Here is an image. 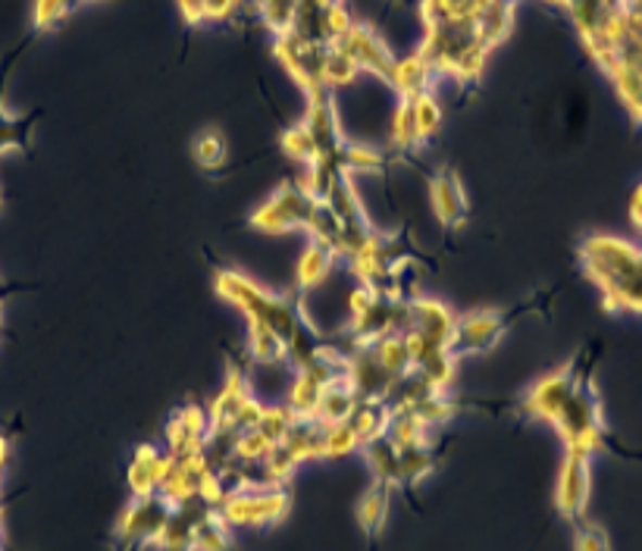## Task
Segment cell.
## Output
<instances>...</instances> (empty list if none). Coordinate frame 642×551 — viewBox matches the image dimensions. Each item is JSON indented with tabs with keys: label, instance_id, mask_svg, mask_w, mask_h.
Returning <instances> with one entry per match:
<instances>
[{
	"label": "cell",
	"instance_id": "obj_52",
	"mask_svg": "<svg viewBox=\"0 0 642 551\" xmlns=\"http://www.w3.org/2000/svg\"><path fill=\"white\" fill-rule=\"evenodd\" d=\"M264 408L267 401H261L257 395H248L244 405L239 408V417H236V430H257L261 426V417H264Z\"/></svg>",
	"mask_w": 642,
	"mask_h": 551
},
{
	"label": "cell",
	"instance_id": "obj_50",
	"mask_svg": "<svg viewBox=\"0 0 642 551\" xmlns=\"http://www.w3.org/2000/svg\"><path fill=\"white\" fill-rule=\"evenodd\" d=\"M229 496V489H226V483H223V476L216 473V467L204 470L201 476H198V501H204L207 508H219L223 501Z\"/></svg>",
	"mask_w": 642,
	"mask_h": 551
},
{
	"label": "cell",
	"instance_id": "obj_46",
	"mask_svg": "<svg viewBox=\"0 0 642 551\" xmlns=\"http://www.w3.org/2000/svg\"><path fill=\"white\" fill-rule=\"evenodd\" d=\"M76 0H32V26L38 31L56 28L73 10Z\"/></svg>",
	"mask_w": 642,
	"mask_h": 551
},
{
	"label": "cell",
	"instance_id": "obj_60",
	"mask_svg": "<svg viewBox=\"0 0 642 551\" xmlns=\"http://www.w3.org/2000/svg\"><path fill=\"white\" fill-rule=\"evenodd\" d=\"M76 3H91V0H76Z\"/></svg>",
	"mask_w": 642,
	"mask_h": 551
},
{
	"label": "cell",
	"instance_id": "obj_22",
	"mask_svg": "<svg viewBox=\"0 0 642 551\" xmlns=\"http://www.w3.org/2000/svg\"><path fill=\"white\" fill-rule=\"evenodd\" d=\"M364 461H367V470L374 473V483L386 486V489H402V461H399V448L389 439H376L367 441L361 448Z\"/></svg>",
	"mask_w": 642,
	"mask_h": 551
},
{
	"label": "cell",
	"instance_id": "obj_61",
	"mask_svg": "<svg viewBox=\"0 0 642 551\" xmlns=\"http://www.w3.org/2000/svg\"><path fill=\"white\" fill-rule=\"evenodd\" d=\"M612 3H624V0H612Z\"/></svg>",
	"mask_w": 642,
	"mask_h": 551
},
{
	"label": "cell",
	"instance_id": "obj_39",
	"mask_svg": "<svg viewBox=\"0 0 642 551\" xmlns=\"http://www.w3.org/2000/svg\"><path fill=\"white\" fill-rule=\"evenodd\" d=\"M279 144H282L286 157H289V161H298L301 166L314 164V161L320 157V148H317V141H314V136L307 132V126H304V123L289 126V129L282 132V138H279Z\"/></svg>",
	"mask_w": 642,
	"mask_h": 551
},
{
	"label": "cell",
	"instance_id": "obj_41",
	"mask_svg": "<svg viewBox=\"0 0 642 551\" xmlns=\"http://www.w3.org/2000/svg\"><path fill=\"white\" fill-rule=\"evenodd\" d=\"M298 467L301 464L294 461L292 454L282 445H276V451L261 464V479H264V486H269V489H286L294 479Z\"/></svg>",
	"mask_w": 642,
	"mask_h": 551
},
{
	"label": "cell",
	"instance_id": "obj_21",
	"mask_svg": "<svg viewBox=\"0 0 642 551\" xmlns=\"http://www.w3.org/2000/svg\"><path fill=\"white\" fill-rule=\"evenodd\" d=\"M323 388L326 386H323L311 370H294L289 386H286V395H282V405H286L298 420H314V417H317V408H320Z\"/></svg>",
	"mask_w": 642,
	"mask_h": 551
},
{
	"label": "cell",
	"instance_id": "obj_10",
	"mask_svg": "<svg viewBox=\"0 0 642 551\" xmlns=\"http://www.w3.org/2000/svg\"><path fill=\"white\" fill-rule=\"evenodd\" d=\"M336 48L339 51H345V54L361 66V73H367V76H376V79H389V73H392V63H395V54H392V48L376 35L374 26H367V23H354V26L336 41Z\"/></svg>",
	"mask_w": 642,
	"mask_h": 551
},
{
	"label": "cell",
	"instance_id": "obj_7",
	"mask_svg": "<svg viewBox=\"0 0 642 551\" xmlns=\"http://www.w3.org/2000/svg\"><path fill=\"white\" fill-rule=\"evenodd\" d=\"M583 380L574 373V363H564L558 370H549L545 376H539L533 386L524 392V401H520V411L530 420H539V423H555L558 413H562L564 401L570 398V392L580 386Z\"/></svg>",
	"mask_w": 642,
	"mask_h": 551
},
{
	"label": "cell",
	"instance_id": "obj_20",
	"mask_svg": "<svg viewBox=\"0 0 642 551\" xmlns=\"http://www.w3.org/2000/svg\"><path fill=\"white\" fill-rule=\"evenodd\" d=\"M514 16H517V0H492L486 10H482V16L477 20V26H474V35H477V41H480L482 48H489V51H495L505 38L511 35V28H514Z\"/></svg>",
	"mask_w": 642,
	"mask_h": 551
},
{
	"label": "cell",
	"instance_id": "obj_51",
	"mask_svg": "<svg viewBox=\"0 0 642 551\" xmlns=\"http://www.w3.org/2000/svg\"><path fill=\"white\" fill-rule=\"evenodd\" d=\"M179 420L186 423V430L194 436V439H207L211 436V413L204 405H198V401H188L179 408Z\"/></svg>",
	"mask_w": 642,
	"mask_h": 551
},
{
	"label": "cell",
	"instance_id": "obj_11",
	"mask_svg": "<svg viewBox=\"0 0 642 551\" xmlns=\"http://www.w3.org/2000/svg\"><path fill=\"white\" fill-rule=\"evenodd\" d=\"M176 464V458L166 451V448H158V445H138L133 451V461H129V470H126V483H129V492L133 498H151L161 492L163 479L169 476V470Z\"/></svg>",
	"mask_w": 642,
	"mask_h": 551
},
{
	"label": "cell",
	"instance_id": "obj_54",
	"mask_svg": "<svg viewBox=\"0 0 642 551\" xmlns=\"http://www.w3.org/2000/svg\"><path fill=\"white\" fill-rule=\"evenodd\" d=\"M179 16L186 20L188 26H201L204 23V0H176Z\"/></svg>",
	"mask_w": 642,
	"mask_h": 551
},
{
	"label": "cell",
	"instance_id": "obj_6",
	"mask_svg": "<svg viewBox=\"0 0 642 551\" xmlns=\"http://www.w3.org/2000/svg\"><path fill=\"white\" fill-rule=\"evenodd\" d=\"M320 197L307 194L301 185L294 182H286L279 185L276 192L269 194L267 201L251 214V229L257 232H267V235H286V232H294V229H304V222L311 217L314 204Z\"/></svg>",
	"mask_w": 642,
	"mask_h": 551
},
{
	"label": "cell",
	"instance_id": "obj_9",
	"mask_svg": "<svg viewBox=\"0 0 642 551\" xmlns=\"http://www.w3.org/2000/svg\"><path fill=\"white\" fill-rule=\"evenodd\" d=\"M592 498V461L587 458H570L564 454L558 483H555V508L564 521L580 524L589 511Z\"/></svg>",
	"mask_w": 642,
	"mask_h": 551
},
{
	"label": "cell",
	"instance_id": "obj_33",
	"mask_svg": "<svg viewBox=\"0 0 642 551\" xmlns=\"http://www.w3.org/2000/svg\"><path fill=\"white\" fill-rule=\"evenodd\" d=\"M489 48H482L480 41L474 38V41H467L461 51H457L455 63H452V79L457 82H480L482 73H486V63H489Z\"/></svg>",
	"mask_w": 642,
	"mask_h": 551
},
{
	"label": "cell",
	"instance_id": "obj_37",
	"mask_svg": "<svg viewBox=\"0 0 642 551\" xmlns=\"http://www.w3.org/2000/svg\"><path fill=\"white\" fill-rule=\"evenodd\" d=\"M298 10H301V0H257V13L264 26L273 31V38L292 31L298 23Z\"/></svg>",
	"mask_w": 642,
	"mask_h": 551
},
{
	"label": "cell",
	"instance_id": "obj_12",
	"mask_svg": "<svg viewBox=\"0 0 642 551\" xmlns=\"http://www.w3.org/2000/svg\"><path fill=\"white\" fill-rule=\"evenodd\" d=\"M505 332V320L495 310H470L464 317H457V332H455V351L461 355H482L489 348L499 345Z\"/></svg>",
	"mask_w": 642,
	"mask_h": 551
},
{
	"label": "cell",
	"instance_id": "obj_1",
	"mask_svg": "<svg viewBox=\"0 0 642 551\" xmlns=\"http://www.w3.org/2000/svg\"><path fill=\"white\" fill-rule=\"evenodd\" d=\"M580 264L589 282L599 285L605 310L642 313V245L612 232H592L580 242Z\"/></svg>",
	"mask_w": 642,
	"mask_h": 551
},
{
	"label": "cell",
	"instance_id": "obj_8",
	"mask_svg": "<svg viewBox=\"0 0 642 551\" xmlns=\"http://www.w3.org/2000/svg\"><path fill=\"white\" fill-rule=\"evenodd\" d=\"M169 517H173V508L161 496L133 498L123 508V514L116 517L113 536L123 546H144V549H151V542L161 536V529L166 526Z\"/></svg>",
	"mask_w": 642,
	"mask_h": 551
},
{
	"label": "cell",
	"instance_id": "obj_40",
	"mask_svg": "<svg viewBox=\"0 0 642 551\" xmlns=\"http://www.w3.org/2000/svg\"><path fill=\"white\" fill-rule=\"evenodd\" d=\"M389 144L399 148V151H414L417 144H424L420 136H417L414 116H411V104L404 98H399V104L392 111V119H389Z\"/></svg>",
	"mask_w": 642,
	"mask_h": 551
},
{
	"label": "cell",
	"instance_id": "obj_43",
	"mask_svg": "<svg viewBox=\"0 0 642 551\" xmlns=\"http://www.w3.org/2000/svg\"><path fill=\"white\" fill-rule=\"evenodd\" d=\"M273 451H276V441L267 439L261 430H241L232 445V458H239L244 464H264Z\"/></svg>",
	"mask_w": 642,
	"mask_h": 551
},
{
	"label": "cell",
	"instance_id": "obj_38",
	"mask_svg": "<svg viewBox=\"0 0 642 551\" xmlns=\"http://www.w3.org/2000/svg\"><path fill=\"white\" fill-rule=\"evenodd\" d=\"M357 451H361V439H357L351 423L323 426V461L349 458V454H357Z\"/></svg>",
	"mask_w": 642,
	"mask_h": 551
},
{
	"label": "cell",
	"instance_id": "obj_56",
	"mask_svg": "<svg viewBox=\"0 0 642 551\" xmlns=\"http://www.w3.org/2000/svg\"><path fill=\"white\" fill-rule=\"evenodd\" d=\"M7 464H10V441L0 436V476L7 473Z\"/></svg>",
	"mask_w": 642,
	"mask_h": 551
},
{
	"label": "cell",
	"instance_id": "obj_32",
	"mask_svg": "<svg viewBox=\"0 0 642 551\" xmlns=\"http://www.w3.org/2000/svg\"><path fill=\"white\" fill-rule=\"evenodd\" d=\"M158 496L176 511V508H182V504H188V501H194L198 498V476L194 473H188L179 461L173 464V470H169V476L163 479L161 492Z\"/></svg>",
	"mask_w": 642,
	"mask_h": 551
},
{
	"label": "cell",
	"instance_id": "obj_17",
	"mask_svg": "<svg viewBox=\"0 0 642 551\" xmlns=\"http://www.w3.org/2000/svg\"><path fill=\"white\" fill-rule=\"evenodd\" d=\"M345 380H349L354 392L361 395V398H379V401H386L389 398V392H392V383H395V376H389L376 358L370 355V348H361V351H354L349 358V370H345Z\"/></svg>",
	"mask_w": 642,
	"mask_h": 551
},
{
	"label": "cell",
	"instance_id": "obj_31",
	"mask_svg": "<svg viewBox=\"0 0 642 551\" xmlns=\"http://www.w3.org/2000/svg\"><path fill=\"white\" fill-rule=\"evenodd\" d=\"M386 439L392 441L399 451H404V448H420V445H429V426L414 411H395L392 413V423H389Z\"/></svg>",
	"mask_w": 642,
	"mask_h": 551
},
{
	"label": "cell",
	"instance_id": "obj_18",
	"mask_svg": "<svg viewBox=\"0 0 642 551\" xmlns=\"http://www.w3.org/2000/svg\"><path fill=\"white\" fill-rule=\"evenodd\" d=\"M436 79H439L436 69H432L417 51H411V54L395 56L392 73H389L386 82L392 85V91H395L399 98H417V94H424V91H432V82H436Z\"/></svg>",
	"mask_w": 642,
	"mask_h": 551
},
{
	"label": "cell",
	"instance_id": "obj_53",
	"mask_svg": "<svg viewBox=\"0 0 642 551\" xmlns=\"http://www.w3.org/2000/svg\"><path fill=\"white\" fill-rule=\"evenodd\" d=\"M244 0H204V23H229Z\"/></svg>",
	"mask_w": 642,
	"mask_h": 551
},
{
	"label": "cell",
	"instance_id": "obj_5",
	"mask_svg": "<svg viewBox=\"0 0 642 551\" xmlns=\"http://www.w3.org/2000/svg\"><path fill=\"white\" fill-rule=\"evenodd\" d=\"M326 51L317 41H307L304 35L298 31H286V35H276L273 38V56L286 66V73L292 76L298 88L307 94V98H317L323 91H329L323 85V63H326Z\"/></svg>",
	"mask_w": 642,
	"mask_h": 551
},
{
	"label": "cell",
	"instance_id": "obj_42",
	"mask_svg": "<svg viewBox=\"0 0 642 551\" xmlns=\"http://www.w3.org/2000/svg\"><path fill=\"white\" fill-rule=\"evenodd\" d=\"M382 164H386V157H382V151H376L374 144H357V141H345L342 144V169L345 172L367 176V172L382 169Z\"/></svg>",
	"mask_w": 642,
	"mask_h": 551
},
{
	"label": "cell",
	"instance_id": "obj_23",
	"mask_svg": "<svg viewBox=\"0 0 642 551\" xmlns=\"http://www.w3.org/2000/svg\"><path fill=\"white\" fill-rule=\"evenodd\" d=\"M357 405H361V395L354 392L349 380L342 376V380H336L332 386L323 388V398H320V408H317V423L320 426H332V423H349L351 413L357 411Z\"/></svg>",
	"mask_w": 642,
	"mask_h": 551
},
{
	"label": "cell",
	"instance_id": "obj_45",
	"mask_svg": "<svg viewBox=\"0 0 642 551\" xmlns=\"http://www.w3.org/2000/svg\"><path fill=\"white\" fill-rule=\"evenodd\" d=\"M298 423V417H294L282 401H273V405H267L264 408V417H261V433L267 436V439H273L276 445H282V439L292 433V426Z\"/></svg>",
	"mask_w": 642,
	"mask_h": 551
},
{
	"label": "cell",
	"instance_id": "obj_4",
	"mask_svg": "<svg viewBox=\"0 0 642 551\" xmlns=\"http://www.w3.org/2000/svg\"><path fill=\"white\" fill-rule=\"evenodd\" d=\"M292 511V498L286 489H239L229 492L219 504V514L229 521V526H244V529H264V526L282 524Z\"/></svg>",
	"mask_w": 642,
	"mask_h": 551
},
{
	"label": "cell",
	"instance_id": "obj_24",
	"mask_svg": "<svg viewBox=\"0 0 642 551\" xmlns=\"http://www.w3.org/2000/svg\"><path fill=\"white\" fill-rule=\"evenodd\" d=\"M392 405L389 401H379V398H361V405H357V411L351 413V426H354V433H357V439H361V448L367 445V441L376 439H386V433H389V423H392Z\"/></svg>",
	"mask_w": 642,
	"mask_h": 551
},
{
	"label": "cell",
	"instance_id": "obj_2",
	"mask_svg": "<svg viewBox=\"0 0 642 551\" xmlns=\"http://www.w3.org/2000/svg\"><path fill=\"white\" fill-rule=\"evenodd\" d=\"M214 292L226 304L239 307L251 326H267V330L279 332L282 338L301 323V304L289 302L282 295H273L264 285H257L254 279L236 273V270H219L214 276Z\"/></svg>",
	"mask_w": 642,
	"mask_h": 551
},
{
	"label": "cell",
	"instance_id": "obj_48",
	"mask_svg": "<svg viewBox=\"0 0 642 551\" xmlns=\"http://www.w3.org/2000/svg\"><path fill=\"white\" fill-rule=\"evenodd\" d=\"M194 161L198 166H204V169H219V166L226 164V144H223V138L216 136V132H207V136H201L194 141Z\"/></svg>",
	"mask_w": 642,
	"mask_h": 551
},
{
	"label": "cell",
	"instance_id": "obj_26",
	"mask_svg": "<svg viewBox=\"0 0 642 551\" xmlns=\"http://www.w3.org/2000/svg\"><path fill=\"white\" fill-rule=\"evenodd\" d=\"M612 7H615L612 0H570V3H567V13H570V20H574V26H577V35H580L583 48L599 41V35H602V26H605Z\"/></svg>",
	"mask_w": 642,
	"mask_h": 551
},
{
	"label": "cell",
	"instance_id": "obj_14",
	"mask_svg": "<svg viewBox=\"0 0 642 551\" xmlns=\"http://www.w3.org/2000/svg\"><path fill=\"white\" fill-rule=\"evenodd\" d=\"M254 395L251 392V380L241 373V370H229L226 380H223V388L214 395V401L207 405V413H211V433H239L236 430V417H239V408L244 405V398Z\"/></svg>",
	"mask_w": 642,
	"mask_h": 551
},
{
	"label": "cell",
	"instance_id": "obj_57",
	"mask_svg": "<svg viewBox=\"0 0 642 551\" xmlns=\"http://www.w3.org/2000/svg\"><path fill=\"white\" fill-rule=\"evenodd\" d=\"M624 7L630 10V13H637L642 20V0H624Z\"/></svg>",
	"mask_w": 642,
	"mask_h": 551
},
{
	"label": "cell",
	"instance_id": "obj_47",
	"mask_svg": "<svg viewBox=\"0 0 642 551\" xmlns=\"http://www.w3.org/2000/svg\"><path fill=\"white\" fill-rule=\"evenodd\" d=\"M455 411L457 408L445 398V392H432V395H427V398L417 405V411L414 413L427 423L429 430H436V426H445V423L455 417Z\"/></svg>",
	"mask_w": 642,
	"mask_h": 551
},
{
	"label": "cell",
	"instance_id": "obj_49",
	"mask_svg": "<svg viewBox=\"0 0 642 551\" xmlns=\"http://www.w3.org/2000/svg\"><path fill=\"white\" fill-rule=\"evenodd\" d=\"M574 551H612V539H608L605 526L580 521L577 533H574Z\"/></svg>",
	"mask_w": 642,
	"mask_h": 551
},
{
	"label": "cell",
	"instance_id": "obj_59",
	"mask_svg": "<svg viewBox=\"0 0 642 551\" xmlns=\"http://www.w3.org/2000/svg\"><path fill=\"white\" fill-rule=\"evenodd\" d=\"M0 551H3V526H0Z\"/></svg>",
	"mask_w": 642,
	"mask_h": 551
},
{
	"label": "cell",
	"instance_id": "obj_28",
	"mask_svg": "<svg viewBox=\"0 0 642 551\" xmlns=\"http://www.w3.org/2000/svg\"><path fill=\"white\" fill-rule=\"evenodd\" d=\"M323 204L336 214V220L342 222V226H361V222H370L367 220V214H364L361 194L354 192L351 176H342V179L336 182V189L323 197Z\"/></svg>",
	"mask_w": 642,
	"mask_h": 551
},
{
	"label": "cell",
	"instance_id": "obj_34",
	"mask_svg": "<svg viewBox=\"0 0 642 551\" xmlns=\"http://www.w3.org/2000/svg\"><path fill=\"white\" fill-rule=\"evenodd\" d=\"M364 73H361V66L351 60L345 51H339L336 44L326 51V63H323V85L332 91V88H349L361 79Z\"/></svg>",
	"mask_w": 642,
	"mask_h": 551
},
{
	"label": "cell",
	"instance_id": "obj_36",
	"mask_svg": "<svg viewBox=\"0 0 642 551\" xmlns=\"http://www.w3.org/2000/svg\"><path fill=\"white\" fill-rule=\"evenodd\" d=\"M404 101L411 104V116H414V126H417L420 141H429V138L442 129V107L432 98V91H424L417 98H404Z\"/></svg>",
	"mask_w": 642,
	"mask_h": 551
},
{
	"label": "cell",
	"instance_id": "obj_58",
	"mask_svg": "<svg viewBox=\"0 0 642 551\" xmlns=\"http://www.w3.org/2000/svg\"><path fill=\"white\" fill-rule=\"evenodd\" d=\"M323 3H332V0H301V7H323Z\"/></svg>",
	"mask_w": 642,
	"mask_h": 551
},
{
	"label": "cell",
	"instance_id": "obj_30",
	"mask_svg": "<svg viewBox=\"0 0 642 551\" xmlns=\"http://www.w3.org/2000/svg\"><path fill=\"white\" fill-rule=\"evenodd\" d=\"M370 355L376 358V363L389 373V376H407L414 370L411 363V355H407V345H404V335H382L370 345Z\"/></svg>",
	"mask_w": 642,
	"mask_h": 551
},
{
	"label": "cell",
	"instance_id": "obj_15",
	"mask_svg": "<svg viewBox=\"0 0 642 551\" xmlns=\"http://www.w3.org/2000/svg\"><path fill=\"white\" fill-rule=\"evenodd\" d=\"M429 204H432V214H436V220L442 222V226H464L467 220V194H464V185H461V179H457L455 172H439V176H432V182H429Z\"/></svg>",
	"mask_w": 642,
	"mask_h": 551
},
{
	"label": "cell",
	"instance_id": "obj_29",
	"mask_svg": "<svg viewBox=\"0 0 642 551\" xmlns=\"http://www.w3.org/2000/svg\"><path fill=\"white\" fill-rule=\"evenodd\" d=\"M248 358L261 367H279L286 363V338L267 326H251L248 323Z\"/></svg>",
	"mask_w": 642,
	"mask_h": 551
},
{
	"label": "cell",
	"instance_id": "obj_35",
	"mask_svg": "<svg viewBox=\"0 0 642 551\" xmlns=\"http://www.w3.org/2000/svg\"><path fill=\"white\" fill-rule=\"evenodd\" d=\"M414 373H420L424 383H427L432 392H449V386L455 383L457 355L455 351H439V355L424 360L420 367H414Z\"/></svg>",
	"mask_w": 642,
	"mask_h": 551
},
{
	"label": "cell",
	"instance_id": "obj_16",
	"mask_svg": "<svg viewBox=\"0 0 642 551\" xmlns=\"http://www.w3.org/2000/svg\"><path fill=\"white\" fill-rule=\"evenodd\" d=\"M304 126L307 132L314 136L320 154H332V151H342L345 144V136H342V126H339V116H336V104H332V94L323 91L317 98H307V116H304Z\"/></svg>",
	"mask_w": 642,
	"mask_h": 551
},
{
	"label": "cell",
	"instance_id": "obj_55",
	"mask_svg": "<svg viewBox=\"0 0 642 551\" xmlns=\"http://www.w3.org/2000/svg\"><path fill=\"white\" fill-rule=\"evenodd\" d=\"M630 222L642 232V182L637 185V192L630 197Z\"/></svg>",
	"mask_w": 642,
	"mask_h": 551
},
{
	"label": "cell",
	"instance_id": "obj_62",
	"mask_svg": "<svg viewBox=\"0 0 642 551\" xmlns=\"http://www.w3.org/2000/svg\"><path fill=\"white\" fill-rule=\"evenodd\" d=\"M640 126H642V116H640Z\"/></svg>",
	"mask_w": 642,
	"mask_h": 551
},
{
	"label": "cell",
	"instance_id": "obj_19",
	"mask_svg": "<svg viewBox=\"0 0 642 551\" xmlns=\"http://www.w3.org/2000/svg\"><path fill=\"white\" fill-rule=\"evenodd\" d=\"M336 251L329 245H320V242H307V248L301 251L298 264H294V285L301 292H314L320 289L323 282L332 276L336 270Z\"/></svg>",
	"mask_w": 642,
	"mask_h": 551
},
{
	"label": "cell",
	"instance_id": "obj_3",
	"mask_svg": "<svg viewBox=\"0 0 642 551\" xmlns=\"http://www.w3.org/2000/svg\"><path fill=\"white\" fill-rule=\"evenodd\" d=\"M552 426H555L558 439L564 441V454H570V458L592 461L599 451H605L602 405L589 383H580L570 392V398L564 401L562 413Z\"/></svg>",
	"mask_w": 642,
	"mask_h": 551
},
{
	"label": "cell",
	"instance_id": "obj_13",
	"mask_svg": "<svg viewBox=\"0 0 642 551\" xmlns=\"http://www.w3.org/2000/svg\"><path fill=\"white\" fill-rule=\"evenodd\" d=\"M411 330L424 332L439 348H455L457 313L436 298H411Z\"/></svg>",
	"mask_w": 642,
	"mask_h": 551
},
{
	"label": "cell",
	"instance_id": "obj_25",
	"mask_svg": "<svg viewBox=\"0 0 642 551\" xmlns=\"http://www.w3.org/2000/svg\"><path fill=\"white\" fill-rule=\"evenodd\" d=\"M389 511H392V489L374 483L357 501V526H361V533L376 539L389 524Z\"/></svg>",
	"mask_w": 642,
	"mask_h": 551
},
{
	"label": "cell",
	"instance_id": "obj_44",
	"mask_svg": "<svg viewBox=\"0 0 642 551\" xmlns=\"http://www.w3.org/2000/svg\"><path fill=\"white\" fill-rule=\"evenodd\" d=\"M399 461H402V486H417L427 476H432V470H436V458H432L429 445L404 448V451H399Z\"/></svg>",
	"mask_w": 642,
	"mask_h": 551
},
{
	"label": "cell",
	"instance_id": "obj_27",
	"mask_svg": "<svg viewBox=\"0 0 642 551\" xmlns=\"http://www.w3.org/2000/svg\"><path fill=\"white\" fill-rule=\"evenodd\" d=\"M282 448L292 454L298 464L323 461V426L317 420H298L292 433L282 439Z\"/></svg>",
	"mask_w": 642,
	"mask_h": 551
}]
</instances>
